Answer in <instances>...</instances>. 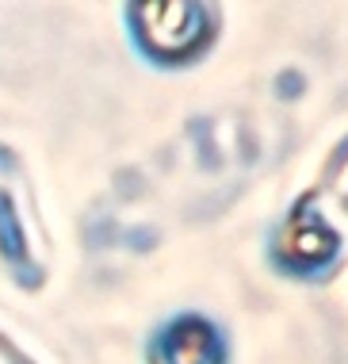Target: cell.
<instances>
[{
    "label": "cell",
    "mask_w": 348,
    "mask_h": 364,
    "mask_svg": "<svg viewBox=\"0 0 348 364\" xmlns=\"http://www.w3.org/2000/svg\"><path fill=\"white\" fill-rule=\"evenodd\" d=\"M161 16L168 19L165 23V38L161 43H153L157 50H168V54H180L187 46H195L199 31H203V23H195L199 19V8H187V4H165Z\"/></svg>",
    "instance_id": "2"
},
{
    "label": "cell",
    "mask_w": 348,
    "mask_h": 364,
    "mask_svg": "<svg viewBox=\"0 0 348 364\" xmlns=\"http://www.w3.org/2000/svg\"><path fill=\"white\" fill-rule=\"evenodd\" d=\"M157 364H222V349L203 322H180L161 338V360Z\"/></svg>",
    "instance_id": "1"
}]
</instances>
